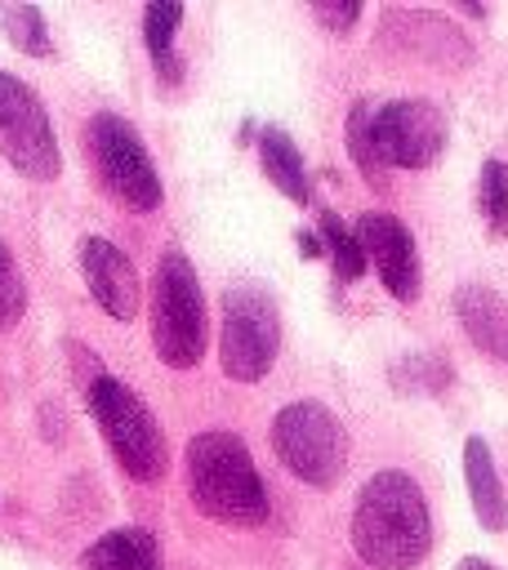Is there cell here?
Instances as JSON below:
<instances>
[{
  "label": "cell",
  "mask_w": 508,
  "mask_h": 570,
  "mask_svg": "<svg viewBox=\"0 0 508 570\" xmlns=\"http://www.w3.org/2000/svg\"><path fill=\"white\" fill-rule=\"evenodd\" d=\"M348 534L370 570H414L432 552V517L419 481L401 468L374 472L356 494Z\"/></svg>",
  "instance_id": "cell-1"
},
{
  "label": "cell",
  "mask_w": 508,
  "mask_h": 570,
  "mask_svg": "<svg viewBox=\"0 0 508 570\" xmlns=\"http://www.w3.org/2000/svg\"><path fill=\"white\" fill-rule=\"evenodd\" d=\"M187 490L192 503L223 525H263L267 521V485L254 468L250 445L236 432L205 428L187 441Z\"/></svg>",
  "instance_id": "cell-2"
},
{
  "label": "cell",
  "mask_w": 508,
  "mask_h": 570,
  "mask_svg": "<svg viewBox=\"0 0 508 570\" xmlns=\"http://www.w3.org/2000/svg\"><path fill=\"white\" fill-rule=\"evenodd\" d=\"M85 401H89V414H94L107 450L125 468V476H134L143 485L160 481L169 468V450H165V432H160L156 414L147 410V401L125 379H116L107 370H98L85 383Z\"/></svg>",
  "instance_id": "cell-3"
},
{
  "label": "cell",
  "mask_w": 508,
  "mask_h": 570,
  "mask_svg": "<svg viewBox=\"0 0 508 570\" xmlns=\"http://www.w3.org/2000/svg\"><path fill=\"white\" fill-rule=\"evenodd\" d=\"M152 343L160 365L192 370L205 356L209 321H205V294L192 258L183 249H165L152 276Z\"/></svg>",
  "instance_id": "cell-4"
},
{
  "label": "cell",
  "mask_w": 508,
  "mask_h": 570,
  "mask_svg": "<svg viewBox=\"0 0 508 570\" xmlns=\"http://www.w3.org/2000/svg\"><path fill=\"white\" fill-rule=\"evenodd\" d=\"M267 436H272V454L285 463L290 476H299L312 490L339 485V476L348 468V428L339 423V414L330 405L290 401L276 410Z\"/></svg>",
  "instance_id": "cell-5"
},
{
  "label": "cell",
  "mask_w": 508,
  "mask_h": 570,
  "mask_svg": "<svg viewBox=\"0 0 508 570\" xmlns=\"http://www.w3.org/2000/svg\"><path fill=\"white\" fill-rule=\"evenodd\" d=\"M281 352V307L263 285H232L223 294L218 365L232 383H258Z\"/></svg>",
  "instance_id": "cell-6"
},
{
  "label": "cell",
  "mask_w": 508,
  "mask_h": 570,
  "mask_svg": "<svg viewBox=\"0 0 508 570\" xmlns=\"http://www.w3.org/2000/svg\"><path fill=\"white\" fill-rule=\"evenodd\" d=\"M85 151L98 174V183L129 209L147 214L160 205V174L143 147V134L116 116V111H94L85 125Z\"/></svg>",
  "instance_id": "cell-7"
},
{
  "label": "cell",
  "mask_w": 508,
  "mask_h": 570,
  "mask_svg": "<svg viewBox=\"0 0 508 570\" xmlns=\"http://www.w3.org/2000/svg\"><path fill=\"white\" fill-rule=\"evenodd\" d=\"M0 156L22 178H36V183L58 178L62 169L58 134H53V120L40 94L9 71H0Z\"/></svg>",
  "instance_id": "cell-8"
},
{
  "label": "cell",
  "mask_w": 508,
  "mask_h": 570,
  "mask_svg": "<svg viewBox=\"0 0 508 570\" xmlns=\"http://www.w3.org/2000/svg\"><path fill=\"white\" fill-rule=\"evenodd\" d=\"M374 142L383 165L428 169L446 151V116L428 98H392L374 107Z\"/></svg>",
  "instance_id": "cell-9"
},
{
  "label": "cell",
  "mask_w": 508,
  "mask_h": 570,
  "mask_svg": "<svg viewBox=\"0 0 508 570\" xmlns=\"http://www.w3.org/2000/svg\"><path fill=\"white\" fill-rule=\"evenodd\" d=\"M379 45L401 53V58H419L432 67H468L472 62V45L468 36L428 9H388L379 18Z\"/></svg>",
  "instance_id": "cell-10"
},
{
  "label": "cell",
  "mask_w": 508,
  "mask_h": 570,
  "mask_svg": "<svg viewBox=\"0 0 508 570\" xmlns=\"http://www.w3.org/2000/svg\"><path fill=\"white\" fill-rule=\"evenodd\" d=\"M356 240L365 249V263H374L383 289L397 303H414L419 285H423V272H419V249H414L410 227L397 214L370 209V214L356 218Z\"/></svg>",
  "instance_id": "cell-11"
},
{
  "label": "cell",
  "mask_w": 508,
  "mask_h": 570,
  "mask_svg": "<svg viewBox=\"0 0 508 570\" xmlns=\"http://www.w3.org/2000/svg\"><path fill=\"white\" fill-rule=\"evenodd\" d=\"M80 276L89 285V298L111 316V321H134L138 303H143V285H138V267L129 263V254L102 236H85L80 240Z\"/></svg>",
  "instance_id": "cell-12"
},
{
  "label": "cell",
  "mask_w": 508,
  "mask_h": 570,
  "mask_svg": "<svg viewBox=\"0 0 508 570\" xmlns=\"http://www.w3.org/2000/svg\"><path fill=\"white\" fill-rule=\"evenodd\" d=\"M455 316H459L463 334L472 338V347H481L486 356L508 365V303L490 285H481V281L459 285L455 289Z\"/></svg>",
  "instance_id": "cell-13"
},
{
  "label": "cell",
  "mask_w": 508,
  "mask_h": 570,
  "mask_svg": "<svg viewBox=\"0 0 508 570\" xmlns=\"http://www.w3.org/2000/svg\"><path fill=\"white\" fill-rule=\"evenodd\" d=\"M463 481H468V499H472V512H477L481 530L499 534L508 525V499H504V485H499V472H495V454L481 436L463 441Z\"/></svg>",
  "instance_id": "cell-14"
},
{
  "label": "cell",
  "mask_w": 508,
  "mask_h": 570,
  "mask_svg": "<svg viewBox=\"0 0 508 570\" xmlns=\"http://www.w3.org/2000/svg\"><path fill=\"white\" fill-rule=\"evenodd\" d=\"M85 570H160V548L143 525H116L85 548Z\"/></svg>",
  "instance_id": "cell-15"
},
{
  "label": "cell",
  "mask_w": 508,
  "mask_h": 570,
  "mask_svg": "<svg viewBox=\"0 0 508 570\" xmlns=\"http://www.w3.org/2000/svg\"><path fill=\"white\" fill-rule=\"evenodd\" d=\"M258 160H263L267 183H272L285 200H294V205H307V200H312L307 165H303V156H299V147H294V138H290L285 129L267 125V129L258 134Z\"/></svg>",
  "instance_id": "cell-16"
},
{
  "label": "cell",
  "mask_w": 508,
  "mask_h": 570,
  "mask_svg": "<svg viewBox=\"0 0 508 570\" xmlns=\"http://www.w3.org/2000/svg\"><path fill=\"white\" fill-rule=\"evenodd\" d=\"M183 27V4L178 0H152L143 9V40H147V53L156 62V80L160 89H174L183 80V58L174 53V36Z\"/></svg>",
  "instance_id": "cell-17"
},
{
  "label": "cell",
  "mask_w": 508,
  "mask_h": 570,
  "mask_svg": "<svg viewBox=\"0 0 508 570\" xmlns=\"http://www.w3.org/2000/svg\"><path fill=\"white\" fill-rule=\"evenodd\" d=\"M343 138H348V156H352V165L361 169V178H365L370 187H383L388 165H383V156H379V142H374V107H370L365 98L352 102V111H348V120H343Z\"/></svg>",
  "instance_id": "cell-18"
},
{
  "label": "cell",
  "mask_w": 508,
  "mask_h": 570,
  "mask_svg": "<svg viewBox=\"0 0 508 570\" xmlns=\"http://www.w3.org/2000/svg\"><path fill=\"white\" fill-rule=\"evenodd\" d=\"M316 223H321V245H325V254H330V263H334V276H339L343 285L361 281V272H365L370 263H365V249H361L356 232H352L339 214H330V209H321Z\"/></svg>",
  "instance_id": "cell-19"
},
{
  "label": "cell",
  "mask_w": 508,
  "mask_h": 570,
  "mask_svg": "<svg viewBox=\"0 0 508 570\" xmlns=\"http://www.w3.org/2000/svg\"><path fill=\"white\" fill-rule=\"evenodd\" d=\"M0 27H4V36H9V45L18 53H31V58H49L53 53L45 13L36 4H0Z\"/></svg>",
  "instance_id": "cell-20"
},
{
  "label": "cell",
  "mask_w": 508,
  "mask_h": 570,
  "mask_svg": "<svg viewBox=\"0 0 508 570\" xmlns=\"http://www.w3.org/2000/svg\"><path fill=\"white\" fill-rule=\"evenodd\" d=\"M477 205H481L486 232H490V236H508V165H504V160H486V165H481Z\"/></svg>",
  "instance_id": "cell-21"
},
{
  "label": "cell",
  "mask_w": 508,
  "mask_h": 570,
  "mask_svg": "<svg viewBox=\"0 0 508 570\" xmlns=\"http://www.w3.org/2000/svg\"><path fill=\"white\" fill-rule=\"evenodd\" d=\"M22 312H27V281H22L9 245L0 240V334L13 330L22 321Z\"/></svg>",
  "instance_id": "cell-22"
},
{
  "label": "cell",
  "mask_w": 508,
  "mask_h": 570,
  "mask_svg": "<svg viewBox=\"0 0 508 570\" xmlns=\"http://www.w3.org/2000/svg\"><path fill=\"white\" fill-rule=\"evenodd\" d=\"M392 383L401 392H441L450 383V365L437 361V356H406L397 370H392Z\"/></svg>",
  "instance_id": "cell-23"
},
{
  "label": "cell",
  "mask_w": 508,
  "mask_h": 570,
  "mask_svg": "<svg viewBox=\"0 0 508 570\" xmlns=\"http://www.w3.org/2000/svg\"><path fill=\"white\" fill-rule=\"evenodd\" d=\"M312 18H316L330 36H343V31H352V22L361 18V4H356V0H312Z\"/></svg>",
  "instance_id": "cell-24"
},
{
  "label": "cell",
  "mask_w": 508,
  "mask_h": 570,
  "mask_svg": "<svg viewBox=\"0 0 508 570\" xmlns=\"http://www.w3.org/2000/svg\"><path fill=\"white\" fill-rule=\"evenodd\" d=\"M299 254H303V258H321V254H325V245H321V236L303 227V232H299Z\"/></svg>",
  "instance_id": "cell-25"
},
{
  "label": "cell",
  "mask_w": 508,
  "mask_h": 570,
  "mask_svg": "<svg viewBox=\"0 0 508 570\" xmlns=\"http://www.w3.org/2000/svg\"><path fill=\"white\" fill-rule=\"evenodd\" d=\"M455 570H495V566H490L486 557H463V561H459Z\"/></svg>",
  "instance_id": "cell-26"
}]
</instances>
